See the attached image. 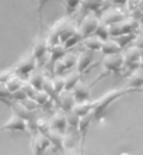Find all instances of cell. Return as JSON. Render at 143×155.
I'll return each mask as SVG.
<instances>
[{
	"label": "cell",
	"mask_w": 143,
	"mask_h": 155,
	"mask_svg": "<svg viewBox=\"0 0 143 155\" xmlns=\"http://www.w3.org/2000/svg\"><path fill=\"white\" fill-rule=\"evenodd\" d=\"M138 89H133V87H129V89H114L105 93L104 96H101L100 99L94 100V107H93V120H100V118L104 116L105 110L108 107L115 102V100H118L119 97H122L123 94L129 93V92H135Z\"/></svg>",
	"instance_id": "1"
},
{
	"label": "cell",
	"mask_w": 143,
	"mask_h": 155,
	"mask_svg": "<svg viewBox=\"0 0 143 155\" xmlns=\"http://www.w3.org/2000/svg\"><path fill=\"white\" fill-rule=\"evenodd\" d=\"M102 66L105 69V74H111V72H119V71L123 68V55L119 52H114V54H108V55H104V59H102ZM105 74H102L101 76L98 78L97 81L93 82V85H95L100 79Z\"/></svg>",
	"instance_id": "2"
},
{
	"label": "cell",
	"mask_w": 143,
	"mask_h": 155,
	"mask_svg": "<svg viewBox=\"0 0 143 155\" xmlns=\"http://www.w3.org/2000/svg\"><path fill=\"white\" fill-rule=\"evenodd\" d=\"M37 66H38V64H37L35 57H34L33 54H30L28 57L23 58L11 71L14 75H17V76H20L23 79V78H28L34 71L37 69Z\"/></svg>",
	"instance_id": "3"
},
{
	"label": "cell",
	"mask_w": 143,
	"mask_h": 155,
	"mask_svg": "<svg viewBox=\"0 0 143 155\" xmlns=\"http://www.w3.org/2000/svg\"><path fill=\"white\" fill-rule=\"evenodd\" d=\"M76 59H77L76 54L66 52L62 58H59L58 61L53 62V65H52L53 75H65L66 72H69L76 65Z\"/></svg>",
	"instance_id": "4"
},
{
	"label": "cell",
	"mask_w": 143,
	"mask_h": 155,
	"mask_svg": "<svg viewBox=\"0 0 143 155\" xmlns=\"http://www.w3.org/2000/svg\"><path fill=\"white\" fill-rule=\"evenodd\" d=\"M139 25V21L135 18H123V20L110 24V37H117L119 34H125V33H132L135 31Z\"/></svg>",
	"instance_id": "5"
},
{
	"label": "cell",
	"mask_w": 143,
	"mask_h": 155,
	"mask_svg": "<svg viewBox=\"0 0 143 155\" xmlns=\"http://www.w3.org/2000/svg\"><path fill=\"white\" fill-rule=\"evenodd\" d=\"M98 23H100V18L97 17V14H94V13H87L86 16L83 17L82 23H80V25H79V28H77L80 35H82L83 38L93 35L95 28H97Z\"/></svg>",
	"instance_id": "6"
},
{
	"label": "cell",
	"mask_w": 143,
	"mask_h": 155,
	"mask_svg": "<svg viewBox=\"0 0 143 155\" xmlns=\"http://www.w3.org/2000/svg\"><path fill=\"white\" fill-rule=\"evenodd\" d=\"M0 131H14V133L21 131V133H27L28 131V124H27V120H24L21 116L14 113L3 126L0 127Z\"/></svg>",
	"instance_id": "7"
},
{
	"label": "cell",
	"mask_w": 143,
	"mask_h": 155,
	"mask_svg": "<svg viewBox=\"0 0 143 155\" xmlns=\"http://www.w3.org/2000/svg\"><path fill=\"white\" fill-rule=\"evenodd\" d=\"M33 55L37 59V64L39 66L42 65V62L45 61V57L49 55V45L48 41H46V37L42 35V33H39L37 41H35V45H34L33 49Z\"/></svg>",
	"instance_id": "8"
},
{
	"label": "cell",
	"mask_w": 143,
	"mask_h": 155,
	"mask_svg": "<svg viewBox=\"0 0 143 155\" xmlns=\"http://www.w3.org/2000/svg\"><path fill=\"white\" fill-rule=\"evenodd\" d=\"M93 61H94V51H90V49L82 51V52L79 54L77 59H76V68H77L76 71L83 75L86 71H89Z\"/></svg>",
	"instance_id": "9"
},
{
	"label": "cell",
	"mask_w": 143,
	"mask_h": 155,
	"mask_svg": "<svg viewBox=\"0 0 143 155\" xmlns=\"http://www.w3.org/2000/svg\"><path fill=\"white\" fill-rule=\"evenodd\" d=\"M49 126H51V130L56 131L59 134H65L66 130H67V123H66L65 111L63 110L56 111V113L52 116V118L49 120Z\"/></svg>",
	"instance_id": "10"
},
{
	"label": "cell",
	"mask_w": 143,
	"mask_h": 155,
	"mask_svg": "<svg viewBox=\"0 0 143 155\" xmlns=\"http://www.w3.org/2000/svg\"><path fill=\"white\" fill-rule=\"evenodd\" d=\"M52 144H51V140L46 137L45 134H42V133H35L33 138V152L34 154H42V152H45L49 147H51Z\"/></svg>",
	"instance_id": "11"
},
{
	"label": "cell",
	"mask_w": 143,
	"mask_h": 155,
	"mask_svg": "<svg viewBox=\"0 0 143 155\" xmlns=\"http://www.w3.org/2000/svg\"><path fill=\"white\" fill-rule=\"evenodd\" d=\"M123 55V66H139L140 62V48H138L136 45L129 47V48L122 54Z\"/></svg>",
	"instance_id": "12"
},
{
	"label": "cell",
	"mask_w": 143,
	"mask_h": 155,
	"mask_svg": "<svg viewBox=\"0 0 143 155\" xmlns=\"http://www.w3.org/2000/svg\"><path fill=\"white\" fill-rule=\"evenodd\" d=\"M58 102H59V106L63 111H67V110H72L74 106V96L72 93V90H63L61 93L58 94Z\"/></svg>",
	"instance_id": "13"
},
{
	"label": "cell",
	"mask_w": 143,
	"mask_h": 155,
	"mask_svg": "<svg viewBox=\"0 0 143 155\" xmlns=\"http://www.w3.org/2000/svg\"><path fill=\"white\" fill-rule=\"evenodd\" d=\"M72 93L74 96V100L76 102H84V100H90L91 97V90H90V86H86L84 83L79 81L77 85L73 87Z\"/></svg>",
	"instance_id": "14"
},
{
	"label": "cell",
	"mask_w": 143,
	"mask_h": 155,
	"mask_svg": "<svg viewBox=\"0 0 143 155\" xmlns=\"http://www.w3.org/2000/svg\"><path fill=\"white\" fill-rule=\"evenodd\" d=\"M123 18H125V16H123L119 10H117V8H110V10L104 12V14L101 16L100 20L110 25V24H114V23H118V21L123 20Z\"/></svg>",
	"instance_id": "15"
},
{
	"label": "cell",
	"mask_w": 143,
	"mask_h": 155,
	"mask_svg": "<svg viewBox=\"0 0 143 155\" xmlns=\"http://www.w3.org/2000/svg\"><path fill=\"white\" fill-rule=\"evenodd\" d=\"M91 121H93V113H89V114H84L80 117V121H79V135H80V143H82V145L84 144L86 133H87V130L90 128Z\"/></svg>",
	"instance_id": "16"
},
{
	"label": "cell",
	"mask_w": 143,
	"mask_h": 155,
	"mask_svg": "<svg viewBox=\"0 0 143 155\" xmlns=\"http://www.w3.org/2000/svg\"><path fill=\"white\" fill-rule=\"evenodd\" d=\"M93 107H94V100H84V102H76L72 110L76 113L77 116H84L89 114L93 111Z\"/></svg>",
	"instance_id": "17"
},
{
	"label": "cell",
	"mask_w": 143,
	"mask_h": 155,
	"mask_svg": "<svg viewBox=\"0 0 143 155\" xmlns=\"http://www.w3.org/2000/svg\"><path fill=\"white\" fill-rule=\"evenodd\" d=\"M100 51H101V54H104V55H108V54L119 52V51H122V49H121V47L118 45V42L111 37V38H108V40L102 41Z\"/></svg>",
	"instance_id": "18"
},
{
	"label": "cell",
	"mask_w": 143,
	"mask_h": 155,
	"mask_svg": "<svg viewBox=\"0 0 143 155\" xmlns=\"http://www.w3.org/2000/svg\"><path fill=\"white\" fill-rule=\"evenodd\" d=\"M66 52H67V49L63 47V44H56L49 47V65L52 66L53 62L58 61L59 58H62Z\"/></svg>",
	"instance_id": "19"
},
{
	"label": "cell",
	"mask_w": 143,
	"mask_h": 155,
	"mask_svg": "<svg viewBox=\"0 0 143 155\" xmlns=\"http://www.w3.org/2000/svg\"><path fill=\"white\" fill-rule=\"evenodd\" d=\"M80 76H82V74L80 72H69L67 75H63V81H65V83H63V90H73V87L76 85H77V82L80 81Z\"/></svg>",
	"instance_id": "20"
},
{
	"label": "cell",
	"mask_w": 143,
	"mask_h": 155,
	"mask_svg": "<svg viewBox=\"0 0 143 155\" xmlns=\"http://www.w3.org/2000/svg\"><path fill=\"white\" fill-rule=\"evenodd\" d=\"M83 45L86 47V49H90V51H94V52H97V51H100V48H101V44H102V40H100V38L97 37V35H90V37H86L83 38Z\"/></svg>",
	"instance_id": "21"
},
{
	"label": "cell",
	"mask_w": 143,
	"mask_h": 155,
	"mask_svg": "<svg viewBox=\"0 0 143 155\" xmlns=\"http://www.w3.org/2000/svg\"><path fill=\"white\" fill-rule=\"evenodd\" d=\"M4 87H6L10 93H13V92H16V90L23 87V79H21L20 76H17V75H11L7 81L4 82Z\"/></svg>",
	"instance_id": "22"
},
{
	"label": "cell",
	"mask_w": 143,
	"mask_h": 155,
	"mask_svg": "<svg viewBox=\"0 0 143 155\" xmlns=\"http://www.w3.org/2000/svg\"><path fill=\"white\" fill-rule=\"evenodd\" d=\"M66 123H67V130L79 131V121H80V116H77L73 110L65 111Z\"/></svg>",
	"instance_id": "23"
},
{
	"label": "cell",
	"mask_w": 143,
	"mask_h": 155,
	"mask_svg": "<svg viewBox=\"0 0 143 155\" xmlns=\"http://www.w3.org/2000/svg\"><path fill=\"white\" fill-rule=\"evenodd\" d=\"M101 2L102 0H82L80 8H83L84 14H87V13H94L101 7Z\"/></svg>",
	"instance_id": "24"
},
{
	"label": "cell",
	"mask_w": 143,
	"mask_h": 155,
	"mask_svg": "<svg viewBox=\"0 0 143 155\" xmlns=\"http://www.w3.org/2000/svg\"><path fill=\"white\" fill-rule=\"evenodd\" d=\"M135 37H136L135 31H132V33L119 34V35H117V37H112V38H114V40L118 42V45L121 47V49H122V48H126V47L131 44V42H133Z\"/></svg>",
	"instance_id": "25"
},
{
	"label": "cell",
	"mask_w": 143,
	"mask_h": 155,
	"mask_svg": "<svg viewBox=\"0 0 143 155\" xmlns=\"http://www.w3.org/2000/svg\"><path fill=\"white\" fill-rule=\"evenodd\" d=\"M129 87H133V89L143 87V69L142 68L131 75V78H129Z\"/></svg>",
	"instance_id": "26"
},
{
	"label": "cell",
	"mask_w": 143,
	"mask_h": 155,
	"mask_svg": "<svg viewBox=\"0 0 143 155\" xmlns=\"http://www.w3.org/2000/svg\"><path fill=\"white\" fill-rule=\"evenodd\" d=\"M94 35H97V37L102 41L108 40V38H110V27H108V24H105L104 21L100 20L97 28H95V31H94Z\"/></svg>",
	"instance_id": "27"
},
{
	"label": "cell",
	"mask_w": 143,
	"mask_h": 155,
	"mask_svg": "<svg viewBox=\"0 0 143 155\" xmlns=\"http://www.w3.org/2000/svg\"><path fill=\"white\" fill-rule=\"evenodd\" d=\"M62 2L65 4L66 16L67 17L73 16L74 13L77 12V8L80 7V3H82V0H62Z\"/></svg>",
	"instance_id": "28"
},
{
	"label": "cell",
	"mask_w": 143,
	"mask_h": 155,
	"mask_svg": "<svg viewBox=\"0 0 143 155\" xmlns=\"http://www.w3.org/2000/svg\"><path fill=\"white\" fill-rule=\"evenodd\" d=\"M82 41H83V37L80 35V33H79V30H77V31H76V33H74L72 37L67 38V40L63 42V47H65V48L69 51V49H72L73 47H76L77 44H80Z\"/></svg>",
	"instance_id": "29"
},
{
	"label": "cell",
	"mask_w": 143,
	"mask_h": 155,
	"mask_svg": "<svg viewBox=\"0 0 143 155\" xmlns=\"http://www.w3.org/2000/svg\"><path fill=\"white\" fill-rule=\"evenodd\" d=\"M63 75H55V78L52 79V86H53V93H55V97H58V94L63 92Z\"/></svg>",
	"instance_id": "30"
},
{
	"label": "cell",
	"mask_w": 143,
	"mask_h": 155,
	"mask_svg": "<svg viewBox=\"0 0 143 155\" xmlns=\"http://www.w3.org/2000/svg\"><path fill=\"white\" fill-rule=\"evenodd\" d=\"M44 79H45V76L42 74H35L30 78V85L33 86L34 89L39 90V89H42V86H44Z\"/></svg>",
	"instance_id": "31"
},
{
	"label": "cell",
	"mask_w": 143,
	"mask_h": 155,
	"mask_svg": "<svg viewBox=\"0 0 143 155\" xmlns=\"http://www.w3.org/2000/svg\"><path fill=\"white\" fill-rule=\"evenodd\" d=\"M51 0H37V13L38 17H39V28H41L42 33V12H44V7L49 3Z\"/></svg>",
	"instance_id": "32"
},
{
	"label": "cell",
	"mask_w": 143,
	"mask_h": 155,
	"mask_svg": "<svg viewBox=\"0 0 143 155\" xmlns=\"http://www.w3.org/2000/svg\"><path fill=\"white\" fill-rule=\"evenodd\" d=\"M133 45H136V47H138V48H140V49L143 48V34L136 35L135 40H133Z\"/></svg>",
	"instance_id": "33"
},
{
	"label": "cell",
	"mask_w": 143,
	"mask_h": 155,
	"mask_svg": "<svg viewBox=\"0 0 143 155\" xmlns=\"http://www.w3.org/2000/svg\"><path fill=\"white\" fill-rule=\"evenodd\" d=\"M128 0H111V3L117 4V6H122V4H125Z\"/></svg>",
	"instance_id": "34"
},
{
	"label": "cell",
	"mask_w": 143,
	"mask_h": 155,
	"mask_svg": "<svg viewBox=\"0 0 143 155\" xmlns=\"http://www.w3.org/2000/svg\"><path fill=\"white\" fill-rule=\"evenodd\" d=\"M139 24H143V13L140 14V18H139Z\"/></svg>",
	"instance_id": "35"
},
{
	"label": "cell",
	"mask_w": 143,
	"mask_h": 155,
	"mask_svg": "<svg viewBox=\"0 0 143 155\" xmlns=\"http://www.w3.org/2000/svg\"><path fill=\"white\" fill-rule=\"evenodd\" d=\"M142 61H143V48L140 49V62H142Z\"/></svg>",
	"instance_id": "36"
},
{
	"label": "cell",
	"mask_w": 143,
	"mask_h": 155,
	"mask_svg": "<svg viewBox=\"0 0 143 155\" xmlns=\"http://www.w3.org/2000/svg\"><path fill=\"white\" fill-rule=\"evenodd\" d=\"M139 68H142V69H143V61L139 62Z\"/></svg>",
	"instance_id": "37"
}]
</instances>
